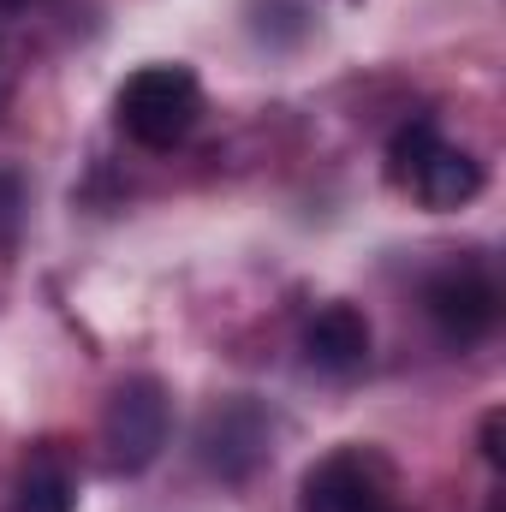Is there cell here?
I'll return each mask as SVG.
<instances>
[{
    "mask_svg": "<svg viewBox=\"0 0 506 512\" xmlns=\"http://www.w3.org/2000/svg\"><path fill=\"white\" fill-rule=\"evenodd\" d=\"M304 358L328 376H352L370 364V322L352 304H328L310 328H304Z\"/></svg>",
    "mask_w": 506,
    "mask_h": 512,
    "instance_id": "8992f818",
    "label": "cell"
},
{
    "mask_svg": "<svg viewBox=\"0 0 506 512\" xmlns=\"http://www.w3.org/2000/svg\"><path fill=\"white\" fill-rule=\"evenodd\" d=\"M30 0H0V18H12V12H24Z\"/></svg>",
    "mask_w": 506,
    "mask_h": 512,
    "instance_id": "8fae6325",
    "label": "cell"
},
{
    "mask_svg": "<svg viewBox=\"0 0 506 512\" xmlns=\"http://www.w3.org/2000/svg\"><path fill=\"white\" fill-rule=\"evenodd\" d=\"M114 114H120V131H126L131 143L173 149V143L191 137L197 114H203V84L185 66H143V72L126 78Z\"/></svg>",
    "mask_w": 506,
    "mask_h": 512,
    "instance_id": "7a4b0ae2",
    "label": "cell"
},
{
    "mask_svg": "<svg viewBox=\"0 0 506 512\" xmlns=\"http://www.w3.org/2000/svg\"><path fill=\"white\" fill-rule=\"evenodd\" d=\"M167 387L155 376H131V382L114 387L108 411H102V447H108V465L114 471H149L167 447Z\"/></svg>",
    "mask_w": 506,
    "mask_h": 512,
    "instance_id": "3957f363",
    "label": "cell"
},
{
    "mask_svg": "<svg viewBox=\"0 0 506 512\" xmlns=\"http://www.w3.org/2000/svg\"><path fill=\"white\" fill-rule=\"evenodd\" d=\"M387 173H393V185H405L429 209H459V203H471L483 191V161L453 149L435 120H411V126L393 131Z\"/></svg>",
    "mask_w": 506,
    "mask_h": 512,
    "instance_id": "6da1fadb",
    "label": "cell"
},
{
    "mask_svg": "<svg viewBox=\"0 0 506 512\" xmlns=\"http://www.w3.org/2000/svg\"><path fill=\"white\" fill-rule=\"evenodd\" d=\"M483 459H489V465H501V411H489V417H483Z\"/></svg>",
    "mask_w": 506,
    "mask_h": 512,
    "instance_id": "30bf717a",
    "label": "cell"
},
{
    "mask_svg": "<svg viewBox=\"0 0 506 512\" xmlns=\"http://www.w3.org/2000/svg\"><path fill=\"white\" fill-rule=\"evenodd\" d=\"M12 512H72V483H66V471H54V465L24 471V483H18V495H12Z\"/></svg>",
    "mask_w": 506,
    "mask_h": 512,
    "instance_id": "ba28073f",
    "label": "cell"
},
{
    "mask_svg": "<svg viewBox=\"0 0 506 512\" xmlns=\"http://www.w3.org/2000/svg\"><path fill=\"white\" fill-rule=\"evenodd\" d=\"M304 512H393V489L370 453H328L304 477Z\"/></svg>",
    "mask_w": 506,
    "mask_h": 512,
    "instance_id": "5b68a950",
    "label": "cell"
},
{
    "mask_svg": "<svg viewBox=\"0 0 506 512\" xmlns=\"http://www.w3.org/2000/svg\"><path fill=\"white\" fill-rule=\"evenodd\" d=\"M203 453H209V465L227 471V477L251 471L256 459H262V417H256L251 405L215 411V417H209V435H203Z\"/></svg>",
    "mask_w": 506,
    "mask_h": 512,
    "instance_id": "52a82bcc",
    "label": "cell"
},
{
    "mask_svg": "<svg viewBox=\"0 0 506 512\" xmlns=\"http://www.w3.org/2000/svg\"><path fill=\"white\" fill-rule=\"evenodd\" d=\"M423 310L447 346H477L501 316V292L477 262H453L423 286Z\"/></svg>",
    "mask_w": 506,
    "mask_h": 512,
    "instance_id": "277c9868",
    "label": "cell"
},
{
    "mask_svg": "<svg viewBox=\"0 0 506 512\" xmlns=\"http://www.w3.org/2000/svg\"><path fill=\"white\" fill-rule=\"evenodd\" d=\"M18 215H24V179L0 167V245L18 233Z\"/></svg>",
    "mask_w": 506,
    "mask_h": 512,
    "instance_id": "9c48e42d",
    "label": "cell"
}]
</instances>
